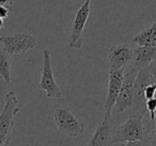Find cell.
Returning <instances> with one entry per match:
<instances>
[{"label": "cell", "instance_id": "22", "mask_svg": "<svg viewBox=\"0 0 156 146\" xmlns=\"http://www.w3.org/2000/svg\"><path fill=\"white\" fill-rule=\"evenodd\" d=\"M155 120H156V112H155Z\"/></svg>", "mask_w": 156, "mask_h": 146}, {"label": "cell", "instance_id": "3", "mask_svg": "<svg viewBox=\"0 0 156 146\" xmlns=\"http://www.w3.org/2000/svg\"><path fill=\"white\" fill-rule=\"evenodd\" d=\"M143 115H129L123 125H119L117 133V143L141 141L149 137L143 123Z\"/></svg>", "mask_w": 156, "mask_h": 146}, {"label": "cell", "instance_id": "14", "mask_svg": "<svg viewBox=\"0 0 156 146\" xmlns=\"http://www.w3.org/2000/svg\"><path fill=\"white\" fill-rule=\"evenodd\" d=\"M123 146H156V141L154 137H147V139L141 140V141H135V142H126L122 144Z\"/></svg>", "mask_w": 156, "mask_h": 146}, {"label": "cell", "instance_id": "5", "mask_svg": "<svg viewBox=\"0 0 156 146\" xmlns=\"http://www.w3.org/2000/svg\"><path fill=\"white\" fill-rule=\"evenodd\" d=\"M0 44L10 56L22 54L37 46L34 36L27 33H16L12 35H0Z\"/></svg>", "mask_w": 156, "mask_h": 146}, {"label": "cell", "instance_id": "1", "mask_svg": "<svg viewBox=\"0 0 156 146\" xmlns=\"http://www.w3.org/2000/svg\"><path fill=\"white\" fill-rule=\"evenodd\" d=\"M15 92L10 91L5 98V106L0 113V146H8L15 127L14 118L20 112Z\"/></svg>", "mask_w": 156, "mask_h": 146}, {"label": "cell", "instance_id": "10", "mask_svg": "<svg viewBox=\"0 0 156 146\" xmlns=\"http://www.w3.org/2000/svg\"><path fill=\"white\" fill-rule=\"evenodd\" d=\"M124 73L125 69L120 71H109V83L107 90L106 101H105L104 110L105 114H112V110L115 107L119 93L121 91L122 84L124 80Z\"/></svg>", "mask_w": 156, "mask_h": 146}, {"label": "cell", "instance_id": "17", "mask_svg": "<svg viewBox=\"0 0 156 146\" xmlns=\"http://www.w3.org/2000/svg\"><path fill=\"white\" fill-rule=\"evenodd\" d=\"M10 15V11L8 9V7H3V5H0V18L5 20V18H8Z\"/></svg>", "mask_w": 156, "mask_h": 146}, {"label": "cell", "instance_id": "15", "mask_svg": "<svg viewBox=\"0 0 156 146\" xmlns=\"http://www.w3.org/2000/svg\"><path fill=\"white\" fill-rule=\"evenodd\" d=\"M147 111L150 114V120L153 124H155V112H156V97L150 99L145 103Z\"/></svg>", "mask_w": 156, "mask_h": 146}, {"label": "cell", "instance_id": "7", "mask_svg": "<svg viewBox=\"0 0 156 146\" xmlns=\"http://www.w3.org/2000/svg\"><path fill=\"white\" fill-rule=\"evenodd\" d=\"M91 11V0H86L78 11L76 12L71 34L69 39V46L73 49H80L83 47V33Z\"/></svg>", "mask_w": 156, "mask_h": 146}, {"label": "cell", "instance_id": "16", "mask_svg": "<svg viewBox=\"0 0 156 146\" xmlns=\"http://www.w3.org/2000/svg\"><path fill=\"white\" fill-rule=\"evenodd\" d=\"M143 95H144L145 101L156 97V82H153V83L145 86L144 91H143Z\"/></svg>", "mask_w": 156, "mask_h": 146}, {"label": "cell", "instance_id": "12", "mask_svg": "<svg viewBox=\"0 0 156 146\" xmlns=\"http://www.w3.org/2000/svg\"><path fill=\"white\" fill-rule=\"evenodd\" d=\"M133 43H135L139 47H155L156 46V22L153 23L151 26L143 29L140 33L136 34L133 37Z\"/></svg>", "mask_w": 156, "mask_h": 146}, {"label": "cell", "instance_id": "11", "mask_svg": "<svg viewBox=\"0 0 156 146\" xmlns=\"http://www.w3.org/2000/svg\"><path fill=\"white\" fill-rule=\"evenodd\" d=\"M156 60V46L155 47H139L137 46L134 49L133 54L132 66L128 71H133L135 74H138L140 71L150 67V65L153 64V62Z\"/></svg>", "mask_w": 156, "mask_h": 146}, {"label": "cell", "instance_id": "6", "mask_svg": "<svg viewBox=\"0 0 156 146\" xmlns=\"http://www.w3.org/2000/svg\"><path fill=\"white\" fill-rule=\"evenodd\" d=\"M39 88L41 91L45 92L47 98H61L62 97V92L55 79L51 67V54L48 49H44L43 51V68H42Z\"/></svg>", "mask_w": 156, "mask_h": 146}, {"label": "cell", "instance_id": "9", "mask_svg": "<svg viewBox=\"0 0 156 146\" xmlns=\"http://www.w3.org/2000/svg\"><path fill=\"white\" fill-rule=\"evenodd\" d=\"M134 49L127 44L110 46L108 48V61L110 71L126 69L133 60Z\"/></svg>", "mask_w": 156, "mask_h": 146}, {"label": "cell", "instance_id": "18", "mask_svg": "<svg viewBox=\"0 0 156 146\" xmlns=\"http://www.w3.org/2000/svg\"><path fill=\"white\" fill-rule=\"evenodd\" d=\"M14 0H0V5H3V7H11L13 5Z\"/></svg>", "mask_w": 156, "mask_h": 146}, {"label": "cell", "instance_id": "20", "mask_svg": "<svg viewBox=\"0 0 156 146\" xmlns=\"http://www.w3.org/2000/svg\"><path fill=\"white\" fill-rule=\"evenodd\" d=\"M3 26H5V20L0 18V29H2Z\"/></svg>", "mask_w": 156, "mask_h": 146}, {"label": "cell", "instance_id": "2", "mask_svg": "<svg viewBox=\"0 0 156 146\" xmlns=\"http://www.w3.org/2000/svg\"><path fill=\"white\" fill-rule=\"evenodd\" d=\"M54 122L60 132L71 137H79L85 132L86 126L78 120L67 107H59L54 112Z\"/></svg>", "mask_w": 156, "mask_h": 146}, {"label": "cell", "instance_id": "8", "mask_svg": "<svg viewBox=\"0 0 156 146\" xmlns=\"http://www.w3.org/2000/svg\"><path fill=\"white\" fill-rule=\"evenodd\" d=\"M138 74H135L130 71H125L124 80L122 84L121 91L119 93L112 112L122 113V112L129 111L133 106V85Z\"/></svg>", "mask_w": 156, "mask_h": 146}, {"label": "cell", "instance_id": "21", "mask_svg": "<svg viewBox=\"0 0 156 146\" xmlns=\"http://www.w3.org/2000/svg\"><path fill=\"white\" fill-rule=\"evenodd\" d=\"M153 133H154V137H156V122H155V124H154V130H153Z\"/></svg>", "mask_w": 156, "mask_h": 146}, {"label": "cell", "instance_id": "13", "mask_svg": "<svg viewBox=\"0 0 156 146\" xmlns=\"http://www.w3.org/2000/svg\"><path fill=\"white\" fill-rule=\"evenodd\" d=\"M11 56L0 45V78L7 84L11 82Z\"/></svg>", "mask_w": 156, "mask_h": 146}, {"label": "cell", "instance_id": "19", "mask_svg": "<svg viewBox=\"0 0 156 146\" xmlns=\"http://www.w3.org/2000/svg\"><path fill=\"white\" fill-rule=\"evenodd\" d=\"M149 68H150V71H151L152 75H153L154 79H155V82H156V66L154 64H151V65H150Z\"/></svg>", "mask_w": 156, "mask_h": 146}, {"label": "cell", "instance_id": "4", "mask_svg": "<svg viewBox=\"0 0 156 146\" xmlns=\"http://www.w3.org/2000/svg\"><path fill=\"white\" fill-rule=\"evenodd\" d=\"M119 125L112 118V114H104V118L96 127L88 146H112L117 143Z\"/></svg>", "mask_w": 156, "mask_h": 146}]
</instances>
